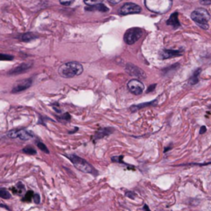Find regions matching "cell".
<instances>
[{"label":"cell","instance_id":"6da1fadb","mask_svg":"<svg viewBox=\"0 0 211 211\" xmlns=\"http://www.w3.org/2000/svg\"><path fill=\"white\" fill-rule=\"evenodd\" d=\"M83 72V67L80 63L72 61L62 64L59 68L58 73L62 78H72L80 75Z\"/></svg>","mask_w":211,"mask_h":211},{"label":"cell","instance_id":"7a4b0ae2","mask_svg":"<svg viewBox=\"0 0 211 211\" xmlns=\"http://www.w3.org/2000/svg\"><path fill=\"white\" fill-rule=\"evenodd\" d=\"M64 155L69 158V160L71 161V163L74 164V167L81 172L93 174L94 176H96L97 174V172L94 169V168L83 158L77 156L75 154H64Z\"/></svg>","mask_w":211,"mask_h":211},{"label":"cell","instance_id":"3957f363","mask_svg":"<svg viewBox=\"0 0 211 211\" xmlns=\"http://www.w3.org/2000/svg\"><path fill=\"white\" fill-rule=\"evenodd\" d=\"M190 17L200 27L204 30L209 28V21L210 20L209 12L204 8H196L191 12Z\"/></svg>","mask_w":211,"mask_h":211},{"label":"cell","instance_id":"277c9868","mask_svg":"<svg viewBox=\"0 0 211 211\" xmlns=\"http://www.w3.org/2000/svg\"><path fill=\"white\" fill-rule=\"evenodd\" d=\"M143 30L141 28L133 27L129 29L125 33L124 41L127 45H133L142 37Z\"/></svg>","mask_w":211,"mask_h":211},{"label":"cell","instance_id":"5b68a950","mask_svg":"<svg viewBox=\"0 0 211 211\" xmlns=\"http://www.w3.org/2000/svg\"><path fill=\"white\" fill-rule=\"evenodd\" d=\"M7 136L11 139L19 138L22 140H29L34 137V134L31 131L27 130L25 129H15L8 131L7 133Z\"/></svg>","mask_w":211,"mask_h":211},{"label":"cell","instance_id":"8992f818","mask_svg":"<svg viewBox=\"0 0 211 211\" xmlns=\"http://www.w3.org/2000/svg\"><path fill=\"white\" fill-rule=\"evenodd\" d=\"M142 11V8L136 3L134 2H126L123 6L120 7L119 13L120 15H128V14L140 13Z\"/></svg>","mask_w":211,"mask_h":211},{"label":"cell","instance_id":"52a82bcc","mask_svg":"<svg viewBox=\"0 0 211 211\" xmlns=\"http://www.w3.org/2000/svg\"><path fill=\"white\" fill-rule=\"evenodd\" d=\"M127 87L130 92L134 95L142 94L145 89V85L138 79H131L127 83Z\"/></svg>","mask_w":211,"mask_h":211},{"label":"cell","instance_id":"ba28073f","mask_svg":"<svg viewBox=\"0 0 211 211\" xmlns=\"http://www.w3.org/2000/svg\"><path fill=\"white\" fill-rule=\"evenodd\" d=\"M125 71L130 76L135 77L137 78H146V74L142 69H140L138 66L133 64H130V63H129L125 65Z\"/></svg>","mask_w":211,"mask_h":211},{"label":"cell","instance_id":"9c48e42d","mask_svg":"<svg viewBox=\"0 0 211 211\" xmlns=\"http://www.w3.org/2000/svg\"><path fill=\"white\" fill-rule=\"evenodd\" d=\"M32 78L23 79V80L18 82V83L14 86L12 90V93H17V92L25 91V90H27V88H29V87L32 86Z\"/></svg>","mask_w":211,"mask_h":211},{"label":"cell","instance_id":"30bf717a","mask_svg":"<svg viewBox=\"0 0 211 211\" xmlns=\"http://www.w3.org/2000/svg\"><path fill=\"white\" fill-rule=\"evenodd\" d=\"M33 65V63L32 62H27V63H22V64H19L17 67H15L14 69H12V70H10L8 72V74L9 75H17V74H23L25 73L26 71H27L31 69Z\"/></svg>","mask_w":211,"mask_h":211},{"label":"cell","instance_id":"8fae6325","mask_svg":"<svg viewBox=\"0 0 211 211\" xmlns=\"http://www.w3.org/2000/svg\"><path fill=\"white\" fill-rule=\"evenodd\" d=\"M115 131V130L111 127H106V128H100L98 129L95 135L92 136V140L96 141L97 140H100L101 138H104L106 136H108L111 135Z\"/></svg>","mask_w":211,"mask_h":211},{"label":"cell","instance_id":"7c38bea8","mask_svg":"<svg viewBox=\"0 0 211 211\" xmlns=\"http://www.w3.org/2000/svg\"><path fill=\"white\" fill-rule=\"evenodd\" d=\"M182 55V51H174V50H163L160 53V58L162 60H167L171 58L177 57Z\"/></svg>","mask_w":211,"mask_h":211},{"label":"cell","instance_id":"4fadbf2b","mask_svg":"<svg viewBox=\"0 0 211 211\" xmlns=\"http://www.w3.org/2000/svg\"><path fill=\"white\" fill-rule=\"evenodd\" d=\"M157 103H158V99L154 100V101H149V102H144V103L137 104V105H132L130 107V110L132 112H135V111H137V110L144 109V108L148 107V106H156Z\"/></svg>","mask_w":211,"mask_h":211},{"label":"cell","instance_id":"5bb4252c","mask_svg":"<svg viewBox=\"0 0 211 211\" xmlns=\"http://www.w3.org/2000/svg\"><path fill=\"white\" fill-rule=\"evenodd\" d=\"M167 25L172 26L175 29H177L181 26L179 22V20H178V12H172V15L170 16V17L168 18V20L167 21Z\"/></svg>","mask_w":211,"mask_h":211},{"label":"cell","instance_id":"9a60e30c","mask_svg":"<svg viewBox=\"0 0 211 211\" xmlns=\"http://www.w3.org/2000/svg\"><path fill=\"white\" fill-rule=\"evenodd\" d=\"M85 10H87V11H99L101 12H106L109 11V8L105 4L98 3V4L88 6V7H85Z\"/></svg>","mask_w":211,"mask_h":211},{"label":"cell","instance_id":"2e32d148","mask_svg":"<svg viewBox=\"0 0 211 211\" xmlns=\"http://www.w3.org/2000/svg\"><path fill=\"white\" fill-rule=\"evenodd\" d=\"M11 190L14 195H22L24 192H25V186L23 185L22 182L19 181L18 183L16 184V186L12 187Z\"/></svg>","mask_w":211,"mask_h":211},{"label":"cell","instance_id":"e0dca14e","mask_svg":"<svg viewBox=\"0 0 211 211\" xmlns=\"http://www.w3.org/2000/svg\"><path fill=\"white\" fill-rule=\"evenodd\" d=\"M38 35L37 33H34V32H26V33H23L22 35H21L20 37V39L22 41V42H32L33 40H36L37 38H38Z\"/></svg>","mask_w":211,"mask_h":211},{"label":"cell","instance_id":"ac0fdd59","mask_svg":"<svg viewBox=\"0 0 211 211\" xmlns=\"http://www.w3.org/2000/svg\"><path fill=\"white\" fill-rule=\"evenodd\" d=\"M200 72H201V69H198L197 70H195L194 72L193 75L190 78L188 81V83L190 85H195L199 82V75H200Z\"/></svg>","mask_w":211,"mask_h":211},{"label":"cell","instance_id":"d6986e66","mask_svg":"<svg viewBox=\"0 0 211 211\" xmlns=\"http://www.w3.org/2000/svg\"><path fill=\"white\" fill-rule=\"evenodd\" d=\"M35 193L32 190H28L24 194V196L22 197V200L23 202H31L33 200V196H34Z\"/></svg>","mask_w":211,"mask_h":211},{"label":"cell","instance_id":"ffe728a7","mask_svg":"<svg viewBox=\"0 0 211 211\" xmlns=\"http://www.w3.org/2000/svg\"><path fill=\"white\" fill-rule=\"evenodd\" d=\"M22 152L24 154H28V155H36V154H37V150H36L33 147L30 146V145H28V146L24 148V149H22Z\"/></svg>","mask_w":211,"mask_h":211},{"label":"cell","instance_id":"44dd1931","mask_svg":"<svg viewBox=\"0 0 211 211\" xmlns=\"http://www.w3.org/2000/svg\"><path fill=\"white\" fill-rule=\"evenodd\" d=\"M0 198H2V199H5V200H8V199L11 198V195L8 192V190H7L3 187H1L0 188Z\"/></svg>","mask_w":211,"mask_h":211},{"label":"cell","instance_id":"7402d4cb","mask_svg":"<svg viewBox=\"0 0 211 211\" xmlns=\"http://www.w3.org/2000/svg\"><path fill=\"white\" fill-rule=\"evenodd\" d=\"M37 147L39 148L42 151H43L44 153H46V154H50V151H49V149H47V147H46L45 144H43V143L41 142V141H37Z\"/></svg>","mask_w":211,"mask_h":211},{"label":"cell","instance_id":"603a6c76","mask_svg":"<svg viewBox=\"0 0 211 211\" xmlns=\"http://www.w3.org/2000/svg\"><path fill=\"white\" fill-rule=\"evenodd\" d=\"M14 59V57L12 55H6V54H2L0 53V60L2 61H11Z\"/></svg>","mask_w":211,"mask_h":211},{"label":"cell","instance_id":"cb8c5ba5","mask_svg":"<svg viewBox=\"0 0 211 211\" xmlns=\"http://www.w3.org/2000/svg\"><path fill=\"white\" fill-rule=\"evenodd\" d=\"M103 2V0H84V2L88 6H92V5L98 4Z\"/></svg>","mask_w":211,"mask_h":211},{"label":"cell","instance_id":"d4e9b609","mask_svg":"<svg viewBox=\"0 0 211 211\" xmlns=\"http://www.w3.org/2000/svg\"><path fill=\"white\" fill-rule=\"evenodd\" d=\"M60 119L62 120H64V121H69L71 119V116H70L69 113H64V114L60 115Z\"/></svg>","mask_w":211,"mask_h":211},{"label":"cell","instance_id":"484cf974","mask_svg":"<svg viewBox=\"0 0 211 211\" xmlns=\"http://www.w3.org/2000/svg\"><path fill=\"white\" fill-rule=\"evenodd\" d=\"M122 158H123V156H115L112 157L111 158V161L114 162V163H124V162L122 161Z\"/></svg>","mask_w":211,"mask_h":211},{"label":"cell","instance_id":"4316f807","mask_svg":"<svg viewBox=\"0 0 211 211\" xmlns=\"http://www.w3.org/2000/svg\"><path fill=\"white\" fill-rule=\"evenodd\" d=\"M74 2V0H60V4L64 6H70Z\"/></svg>","mask_w":211,"mask_h":211},{"label":"cell","instance_id":"83f0119b","mask_svg":"<svg viewBox=\"0 0 211 211\" xmlns=\"http://www.w3.org/2000/svg\"><path fill=\"white\" fill-rule=\"evenodd\" d=\"M33 200L36 204H40L41 202V197L38 194H34V196H33Z\"/></svg>","mask_w":211,"mask_h":211},{"label":"cell","instance_id":"f1b7e54d","mask_svg":"<svg viewBox=\"0 0 211 211\" xmlns=\"http://www.w3.org/2000/svg\"><path fill=\"white\" fill-rule=\"evenodd\" d=\"M156 86H157V84L150 85V86L148 87V89H147V91H146V92H147V93H149V92H152L153 91H154V89H155Z\"/></svg>","mask_w":211,"mask_h":211},{"label":"cell","instance_id":"f546056e","mask_svg":"<svg viewBox=\"0 0 211 211\" xmlns=\"http://www.w3.org/2000/svg\"><path fill=\"white\" fill-rule=\"evenodd\" d=\"M125 195H126L127 197L130 198V199H135V194L132 191H128V192L125 193Z\"/></svg>","mask_w":211,"mask_h":211},{"label":"cell","instance_id":"4dcf8cb0","mask_svg":"<svg viewBox=\"0 0 211 211\" xmlns=\"http://www.w3.org/2000/svg\"><path fill=\"white\" fill-rule=\"evenodd\" d=\"M200 2L202 5H210L211 0H200Z\"/></svg>","mask_w":211,"mask_h":211},{"label":"cell","instance_id":"1f68e13d","mask_svg":"<svg viewBox=\"0 0 211 211\" xmlns=\"http://www.w3.org/2000/svg\"><path fill=\"white\" fill-rule=\"evenodd\" d=\"M206 127L204 126V125H203V126L200 127V135H203V134H204L205 132H206Z\"/></svg>","mask_w":211,"mask_h":211},{"label":"cell","instance_id":"d6a6232c","mask_svg":"<svg viewBox=\"0 0 211 211\" xmlns=\"http://www.w3.org/2000/svg\"><path fill=\"white\" fill-rule=\"evenodd\" d=\"M110 3H112V4H117V3H119L121 0H108Z\"/></svg>","mask_w":211,"mask_h":211},{"label":"cell","instance_id":"836d02e7","mask_svg":"<svg viewBox=\"0 0 211 211\" xmlns=\"http://www.w3.org/2000/svg\"><path fill=\"white\" fill-rule=\"evenodd\" d=\"M144 209H145V211H150V210H149V208H148L147 205H146V204H145V206H144Z\"/></svg>","mask_w":211,"mask_h":211},{"label":"cell","instance_id":"e575fe53","mask_svg":"<svg viewBox=\"0 0 211 211\" xmlns=\"http://www.w3.org/2000/svg\"><path fill=\"white\" fill-rule=\"evenodd\" d=\"M0 207H3V208H5V209H8V207H7V205H4V204H0Z\"/></svg>","mask_w":211,"mask_h":211}]
</instances>
